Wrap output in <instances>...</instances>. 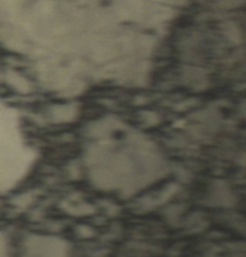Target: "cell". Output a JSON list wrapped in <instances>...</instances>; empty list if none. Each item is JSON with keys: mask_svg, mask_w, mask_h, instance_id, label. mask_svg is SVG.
<instances>
[{"mask_svg": "<svg viewBox=\"0 0 246 257\" xmlns=\"http://www.w3.org/2000/svg\"><path fill=\"white\" fill-rule=\"evenodd\" d=\"M20 257H71L70 245L63 238L34 234L27 238Z\"/></svg>", "mask_w": 246, "mask_h": 257, "instance_id": "cell-1", "label": "cell"}, {"mask_svg": "<svg viewBox=\"0 0 246 257\" xmlns=\"http://www.w3.org/2000/svg\"><path fill=\"white\" fill-rule=\"evenodd\" d=\"M0 257H8V246L3 237H0Z\"/></svg>", "mask_w": 246, "mask_h": 257, "instance_id": "cell-2", "label": "cell"}]
</instances>
